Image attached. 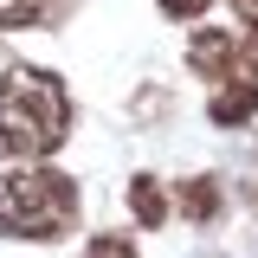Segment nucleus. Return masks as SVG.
<instances>
[{"mask_svg": "<svg viewBox=\"0 0 258 258\" xmlns=\"http://www.w3.org/2000/svg\"><path fill=\"white\" fill-rule=\"evenodd\" d=\"M245 45H252V52H258V20H252V32H245Z\"/></svg>", "mask_w": 258, "mask_h": 258, "instance_id": "10", "label": "nucleus"}, {"mask_svg": "<svg viewBox=\"0 0 258 258\" xmlns=\"http://www.w3.org/2000/svg\"><path fill=\"white\" fill-rule=\"evenodd\" d=\"M84 258H136V245H129L123 232H97L91 245H84Z\"/></svg>", "mask_w": 258, "mask_h": 258, "instance_id": "7", "label": "nucleus"}, {"mask_svg": "<svg viewBox=\"0 0 258 258\" xmlns=\"http://www.w3.org/2000/svg\"><path fill=\"white\" fill-rule=\"evenodd\" d=\"M78 220V181L58 174V168H39V161H20L0 174V232L7 239H64Z\"/></svg>", "mask_w": 258, "mask_h": 258, "instance_id": "2", "label": "nucleus"}, {"mask_svg": "<svg viewBox=\"0 0 258 258\" xmlns=\"http://www.w3.org/2000/svg\"><path fill=\"white\" fill-rule=\"evenodd\" d=\"M64 129H71V97L52 71L20 64V71L0 78V149L7 155L39 161L64 142Z\"/></svg>", "mask_w": 258, "mask_h": 258, "instance_id": "1", "label": "nucleus"}, {"mask_svg": "<svg viewBox=\"0 0 258 258\" xmlns=\"http://www.w3.org/2000/svg\"><path fill=\"white\" fill-rule=\"evenodd\" d=\"M187 64L200 71V78H226L232 64H239V45H232V32H194V45H187Z\"/></svg>", "mask_w": 258, "mask_h": 258, "instance_id": "4", "label": "nucleus"}, {"mask_svg": "<svg viewBox=\"0 0 258 258\" xmlns=\"http://www.w3.org/2000/svg\"><path fill=\"white\" fill-rule=\"evenodd\" d=\"M181 200H187V213H194V220H207V213L220 207V194H213V181H187V194H181Z\"/></svg>", "mask_w": 258, "mask_h": 258, "instance_id": "8", "label": "nucleus"}, {"mask_svg": "<svg viewBox=\"0 0 258 258\" xmlns=\"http://www.w3.org/2000/svg\"><path fill=\"white\" fill-rule=\"evenodd\" d=\"M207 110H213V123H252L258 116V64H232V71H226L220 78V91H213V103H207Z\"/></svg>", "mask_w": 258, "mask_h": 258, "instance_id": "3", "label": "nucleus"}, {"mask_svg": "<svg viewBox=\"0 0 258 258\" xmlns=\"http://www.w3.org/2000/svg\"><path fill=\"white\" fill-rule=\"evenodd\" d=\"M52 0H0V32H20V26H39Z\"/></svg>", "mask_w": 258, "mask_h": 258, "instance_id": "6", "label": "nucleus"}, {"mask_svg": "<svg viewBox=\"0 0 258 258\" xmlns=\"http://www.w3.org/2000/svg\"><path fill=\"white\" fill-rule=\"evenodd\" d=\"M207 7H213V0H161V13H168V20H200Z\"/></svg>", "mask_w": 258, "mask_h": 258, "instance_id": "9", "label": "nucleus"}, {"mask_svg": "<svg viewBox=\"0 0 258 258\" xmlns=\"http://www.w3.org/2000/svg\"><path fill=\"white\" fill-rule=\"evenodd\" d=\"M129 207H136L142 226H161V220H168V194H161V181L136 174V181H129Z\"/></svg>", "mask_w": 258, "mask_h": 258, "instance_id": "5", "label": "nucleus"}, {"mask_svg": "<svg viewBox=\"0 0 258 258\" xmlns=\"http://www.w3.org/2000/svg\"><path fill=\"white\" fill-rule=\"evenodd\" d=\"M245 7H258V0H245Z\"/></svg>", "mask_w": 258, "mask_h": 258, "instance_id": "11", "label": "nucleus"}]
</instances>
